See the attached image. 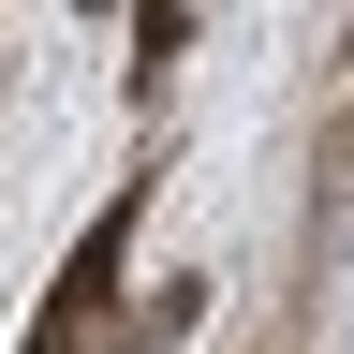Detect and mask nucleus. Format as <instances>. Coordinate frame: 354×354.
<instances>
[{"label":"nucleus","mask_w":354,"mask_h":354,"mask_svg":"<svg viewBox=\"0 0 354 354\" xmlns=\"http://www.w3.org/2000/svg\"><path fill=\"white\" fill-rule=\"evenodd\" d=\"M118 251H133V192L74 236V266L44 281V325H30V354H133V325H118Z\"/></svg>","instance_id":"obj_1"}]
</instances>
